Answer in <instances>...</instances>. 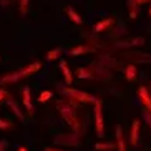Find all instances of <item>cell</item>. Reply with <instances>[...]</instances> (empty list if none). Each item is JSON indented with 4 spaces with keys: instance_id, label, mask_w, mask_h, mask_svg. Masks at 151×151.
Segmentation results:
<instances>
[{
    "instance_id": "1",
    "label": "cell",
    "mask_w": 151,
    "mask_h": 151,
    "mask_svg": "<svg viewBox=\"0 0 151 151\" xmlns=\"http://www.w3.org/2000/svg\"><path fill=\"white\" fill-rule=\"evenodd\" d=\"M57 108L60 111V115L63 116V120L68 123L73 133L75 134H81L83 133V126H81L80 120H78V111H76L75 105L71 101H58L57 103Z\"/></svg>"
},
{
    "instance_id": "2",
    "label": "cell",
    "mask_w": 151,
    "mask_h": 151,
    "mask_svg": "<svg viewBox=\"0 0 151 151\" xmlns=\"http://www.w3.org/2000/svg\"><path fill=\"white\" fill-rule=\"evenodd\" d=\"M42 67L40 62H33L30 63L28 67H25L23 70H18V71H14V73H9V75H5L0 78V83H17L18 80H22V78H25V76H30L33 75L35 71H38Z\"/></svg>"
},
{
    "instance_id": "3",
    "label": "cell",
    "mask_w": 151,
    "mask_h": 151,
    "mask_svg": "<svg viewBox=\"0 0 151 151\" xmlns=\"http://www.w3.org/2000/svg\"><path fill=\"white\" fill-rule=\"evenodd\" d=\"M62 93L65 95V96H70L71 100H75V101H78V103H95L98 100V98L93 96V95L85 93V91H81V90L70 88V86L62 88Z\"/></svg>"
},
{
    "instance_id": "4",
    "label": "cell",
    "mask_w": 151,
    "mask_h": 151,
    "mask_svg": "<svg viewBox=\"0 0 151 151\" xmlns=\"http://www.w3.org/2000/svg\"><path fill=\"white\" fill-rule=\"evenodd\" d=\"M95 105V129H96V134L100 138H103V134H105V129H103V103L101 100H96V101L93 103Z\"/></svg>"
},
{
    "instance_id": "5",
    "label": "cell",
    "mask_w": 151,
    "mask_h": 151,
    "mask_svg": "<svg viewBox=\"0 0 151 151\" xmlns=\"http://www.w3.org/2000/svg\"><path fill=\"white\" fill-rule=\"evenodd\" d=\"M55 145H62V146H78L80 145V134L68 133V134H58L55 138Z\"/></svg>"
},
{
    "instance_id": "6",
    "label": "cell",
    "mask_w": 151,
    "mask_h": 151,
    "mask_svg": "<svg viewBox=\"0 0 151 151\" xmlns=\"http://www.w3.org/2000/svg\"><path fill=\"white\" fill-rule=\"evenodd\" d=\"M138 96H139V100H141V103H143V108L151 113V93H150V90H148L146 86H139Z\"/></svg>"
},
{
    "instance_id": "7",
    "label": "cell",
    "mask_w": 151,
    "mask_h": 151,
    "mask_svg": "<svg viewBox=\"0 0 151 151\" xmlns=\"http://www.w3.org/2000/svg\"><path fill=\"white\" fill-rule=\"evenodd\" d=\"M115 25V18H105V20H100L93 25V32L95 33H101V32L108 30L110 27Z\"/></svg>"
},
{
    "instance_id": "8",
    "label": "cell",
    "mask_w": 151,
    "mask_h": 151,
    "mask_svg": "<svg viewBox=\"0 0 151 151\" xmlns=\"http://www.w3.org/2000/svg\"><path fill=\"white\" fill-rule=\"evenodd\" d=\"M139 126H141V123L138 120H134L133 123H131V133H129V143L133 145V146H136L138 141H139Z\"/></svg>"
},
{
    "instance_id": "9",
    "label": "cell",
    "mask_w": 151,
    "mask_h": 151,
    "mask_svg": "<svg viewBox=\"0 0 151 151\" xmlns=\"http://www.w3.org/2000/svg\"><path fill=\"white\" fill-rule=\"evenodd\" d=\"M95 47H90V45H80V47H76V48L73 50H68V55H71V57H78V55H85V53H91V52H95Z\"/></svg>"
},
{
    "instance_id": "10",
    "label": "cell",
    "mask_w": 151,
    "mask_h": 151,
    "mask_svg": "<svg viewBox=\"0 0 151 151\" xmlns=\"http://www.w3.org/2000/svg\"><path fill=\"white\" fill-rule=\"evenodd\" d=\"M22 93H23V106H25V110L30 113V115H33V105H32V100H30V88L28 86H25V88L22 90Z\"/></svg>"
},
{
    "instance_id": "11",
    "label": "cell",
    "mask_w": 151,
    "mask_h": 151,
    "mask_svg": "<svg viewBox=\"0 0 151 151\" xmlns=\"http://www.w3.org/2000/svg\"><path fill=\"white\" fill-rule=\"evenodd\" d=\"M115 133H116V150L126 151V146H124V141H123V128H121V124H116Z\"/></svg>"
},
{
    "instance_id": "12",
    "label": "cell",
    "mask_w": 151,
    "mask_h": 151,
    "mask_svg": "<svg viewBox=\"0 0 151 151\" xmlns=\"http://www.w3.org/2000/svg\"><path fill=\"white\" fill-rule=\"evenodd\" d=\"M60 70H62V73H63V78H65V85L70 86L73 76H71V71H70V68H68V65H67L65 60H60Z\"/></svg>"
},
{
    "instance_id": "13",
    "label": "cell",
    "mask_w": 151,
    "mask_h": 151,
    "mask_svg": "<svg viewBox=\"0 0 151 151\" xmlns=\"http://www.w3.org/2000/svg\"><path fill=\"white\" fill-rule=\"evenodd\" d=\"M67 15H68V18H70L73 23H76V25H81L83 23V18L80 17V15L75 12V9H71V7H67Z\"/></svg>"
},
{
    "instance_id": "14",
    "label": "cell",
    "mask_w": 151,
    "mask_h": 151,
    "mask_svg": "<svg viewBox=\"0 0 151 151\" xmlns=\"http://www.w3.org/2000/svg\"><path fill=\"white\" fill-rule=\"evenodd\" d=\"M7 103H9V106L12 108V111H14V115L17 116V118H18V120H20V121H23V115H22V111L18 110L17 103H15L14 100H12V98H10V95H9V96H7Z\"/></svg>"
},
{
    "instance_id": "15",
    "label": "cell",
    "mask_w": 151,
    "mask_h": 151,
    "mask_svg": "<svg viewBox=\"0 0 151 151\" xmlns=\"http://www.w3.org/2000/svg\"><path fill=\"white\" fill-rule=\"evenodd\" d=\"M76 75H78V78H85V80H96L95 73H91L88 68H80Z\"/></svg>"
},
{
    "instance_id": "16",
    "label": "cell",
    "mask_w": 151,
    "mask_h": 151,
    "mask_svg": "<svg viewBox=\"0 0 151 151\" xmlns=\"http://www.w3.org/2000/svg\"><path fill=\"white\" fill-rule=\"evenodd\" d=\"M115 143H96L95 145V151H111V150H115Z\"/></svg>"
},
{
    "instance_id": "17",
    "label": "cell",
    "mask_w": 151,
    "mask_h": 151,
    "mask_svg": "<svg viewBox=\"0 0 151 151\" xmlns=\"http://www.w3.org/2000/svg\"><path fill=\"white\" fill-rule=\"evenodd\" d=\"M124 76H126L128 81L136 80V67H134V65H128V67H126V71H124Z\"/></svg>"
},
{
    "instance_id": "18",
    "label": "cell",
    "mask_w": 151,
    "mask_h": 151,
    "mask_svg": "<svg viewBox=\"0 0 151 151\" xmlns=\"http://www.w3.org/2000/svg\"><path fill=\"white\" fill-rule=\"evenodd\" d=\"M60 55H62V48H52L48 53H47V60H48V62H53V60L60 58Z\"/></svg>"
},
{
    "instance_id": "19",
    "label": "cell",
    "mask_w": 151,
    "mask_h": 151,
    "mask_svg": "<svg viewBox=\"0 0 151 151\" xmlns=\"http://www.w3.org/2000/svg\"><path fill=\"white\" fill-rule=\"evenodd\" d=\"M150 0H128V7L131 9V12H136V7H139V5H145V4H148Z\"/></svg>"
},
{
    "instance_id": "20",
    "label": "cell",
    "mask_w": 151,
    "mask_h": 151,
    "mask_svg": "<svg viewBox=\"0 0 151 151\" xmlns=\"http://www.w3.org/2000/svg\"><path fill=\"white\" fill-rule=\"evenodd\" d=\"M52 96H53V93H52V91H48V90H47V91H42V93H40V96L37 98V100H38V101H42V103H43V101H48V100H50V98H52Z\"/></svg>"
},
{
    "instance_id": "21",
    "label": "cell",
    "mask_w": 151,
    "mask_h": 151,
    "mask_svg": "<svg viewBox=\"0 0 151 151\" xmlns=\"http://www.w3.org/2000/svg\"><path fill=\"white\" fill-rule=\"evenodd\" d=\"M28 5H30V0H20V14L22 15H27Z\"/></svg>"
},
{
    "instance_id": "22",
    "label": "cell",
    "mask_w": 151,
    "mask_h": 151,
    "mask_svg": "<svg viewBox=\"0 0 151 151\" xmlns=\"http://www.w3.org/2000/svg\"><path fill=\"white\" fill-rule=\"evenodd\" d=\"M141 116H143V120L146 121V124L150 126V129H151V113L148 110H145V108H143V110H141Z\"/></svg>"
},
{
    "instance_id": "23",
    "label": "cell",
    "mask_w": 151,
    "mask_h": 151,
    "mask_svg": "<svg viewBox=\"0 0 151 151\" xmlns=\"http://www.w3.org/2000/svg\"><path fill=\"white\" fill-rule=\"evenodd\" d=\"M129 43H131V47H139V45H145V38H143V37H136V38H133Z\"/></svg>"
},
{
    "instance_id": "24",
    "label": "cell",
    "mask_w": 151,
    "mask_h": 151,
    "mask_svg": "<svg viewBox=\"0 0 151 151\" xmlns=\"http://www.w3.org/2000/svg\"><path fill=\"white\" fill-rule=\"evenodd\" d=\"M12 128V123L5 120H0V129H10Z\"/></svg>"
},
{
    "instance_id": "25",
    "label": "cell",
    "mask_w": 151,
    "mask_h": 151,
    "mask_svg": "<svg viewBox=\"0 0 151 151\" xmlns=\"http://www.w3.org/2000/svg\"><path fill=\"white\" fill-rule=\"evenodd\" d=\"M9 148V141L7 139H0V151H7Z\"/></svg>"
},
{
    "instance_id": "26",
    "label": "cell",
    "mask_w": 151,
    "mask_h": 151,
    "mask_svg": "<svg viewBox=\"0 0 151 151\" xmlns=\"http://www.w3.org/2000/svg\"><path fill=\"white\" fill-rule=\"evenodd\" d=\"M4 96H9V93H7L5 90H0V101L4 100Z\"/></svg>"
},
{
    "instance_id": "27",
    "label": "cell",
    "mask_w": 151,
    "mask_h": 151,
    "mask_svg": "<svg viewBox=\"0 0 151 151\" xmlns=\"http://www.w3.org/2000/svg\"><path fill=\"white\" fill-rule=\"evenodd\" d=\"M45 151H60V150H55V148H45Z\"/></svg>"
},
{
    "instance_id": "28",
    "label": "cell",
    "mask_w": 151,
    "mask_h": 151,
    "mask_svg": "<svg viewBox=\"0 0 151 151\" xmlns=\"http://www.w3.org/2000/svg\"><path fill=\"white\" fill-rule=\"evenodd\" d=\"M18 151H28V150L25 146H20V148H18Z\"/></svg>"
},
{
    "instance_id": "29",
    "label": "cell",
    "mask_w": 151,
    "mask_h": 151,
    "mask_svg": "<svg viewBox=\"0 0 151 151\" xmlns=\"http://www.w3.org/2000/svg\"><path fill=\"white\" fill-rule=\"evenodd\" d=\"M150 15H151V7H150Z\"/></svg>"
}]
</instances>
